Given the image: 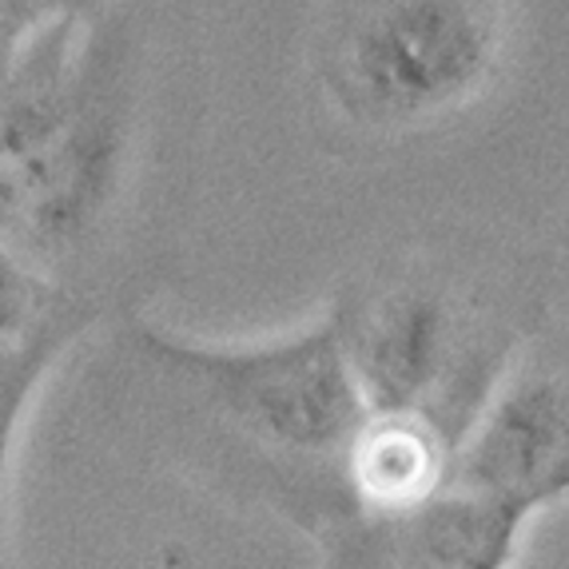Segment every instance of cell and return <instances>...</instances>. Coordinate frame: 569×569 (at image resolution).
I'll return each instance as SVG.
<instances>
[{"instance_id":"obj_3","label":"cell","mask_w":569,"mask_h":569,"mask_svg":"<svg viewBox=\"0 0 569 569\" xmlns=\"http://www.w3.org/2000/svg\"><path fill=\"white\" fill-rule=\"evenodd\" d=\"M335 315L367 410H407L466 430L546 323L533 291L493 259L407 247L342 287Z\"/></svg>"},{"instance_id":"obj_9","label":"cell","mask_w":569,"mask_h":569,"mask_svg":"<svg viewBox=\"0 0 569 569\" xmlns=\"http://www.w3.org/2000/svg\"><path fill=\"white\" fill-rule=\"evenodd\" d=\"M566 231H569V219H566Z\"/></svg>"},{"instance_id":"obj_1","label":"cell","mask_w":569,"mask_h":569,"mask_svg":"<svg viewBox=\"0 0 569 569\" xmlns=\"http://www.w3.org/2000/svg\"><path fill=\"white\" fill-rule=\"evenodd\" d=\"M183 0L60 17L0 64V239L104 303L180 196L200 100Z\"/></svg>"},{"instance_id":"obj_5","label":"cell","mask_w":569,"mask_h":569,"mask_svg":"<svg viewBox=\"0 0 569 569\" xmlns=\"http://www.w3.org/2000/svg\"><path fill=\"white\" fill-rule=\"evenodd\" d=\"M462 486L526 526L569 498V331L541 323L455 455Z\"/></svg>"},{"instance_id":"obj_2","label":"cell","mask_w":569,"mask_h":569,"mask_svg":"<svg viewBox=\"0 0 569 569\" xmlns=\"http://www.w3.org/2000/svg\"><path fill=\"white\" fill-rule=\"evenodd\" d=\"M120 359L148 407V430L183 475L267 510L331 566H355L362 518L351 447L367 402L331 311L251 342H203L128 319Z\"/></svg>"},{"instance_id":"obj_7","label":"cell","mask_w":569,"mask_h":569,"mask_svg":"<svg viewBox=\"0 0 569 569\" xmlns=\"http://www.w3.org/2000/svg\"><path fill=\"white\" fill-rule=\"evenodd\" d=\"M72 291L44 279L24 256H17L4 239H0V342L20 339L32 327H40L48 315L64 307Z\"/></svg>"},{"instance_id":"obj_8","label":"cell","mask_w":569,"mask_h":569,"mask_svg":"<svg viewBox=\"0 0 569 569\" xmlns=\"http://www.w3.org/2000/svg\"><path fill=\"white\" fill-rule=\"evenodd\" d=\"M116 0H0V64L60 17L100 12Z\"/></svg>"},{"instance_id":"obj_4","label":"cell","mask_w":569,"mask_h":569,"mask_svg":"<svg viewBox=\"0 0 569 569\" xmlns=\"http://www.w3.org/2000/svg\"><path fill=\"white\" fill-rule=\"evenodd\" d=\"M518 0H323L307 84L339 140L399 152L462 128L518 48Z\"/></svg>"},{"instance_id":"obj_6","label":"cell","mask_w":569,"mask_h":569,"mask_svg":"<svg viewBox=\"0 0 569 569\" xmlns=\"http://www.w3.org/2000/svg\"><path fill=\"white\" fill-rule=\"evenodd\" d=\"M104 315H108L104 303H92V299L72 295L64 307H57L29 335L0 342V561L9 553V478H12V455H17L20 427H24V418H29L48 375L60 367V359Z\"/></svg>"}]
</instances>
